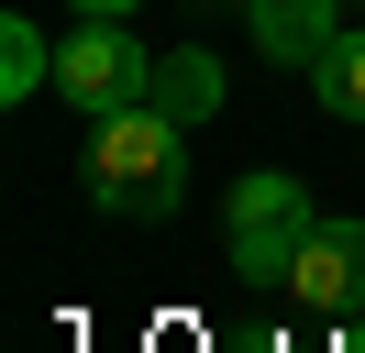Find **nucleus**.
I'll return each instance as SVG.
<instances>
[{
	"mask_svg": "<svg viewBox=\"0 0 365 353\" xmlns=\"http://www.w3.org/2000/svg\"><path fill=\"white\" fill-rule=\"evenodd\" d=\"M288 298L310 309V320L365 309V221H310V243L288 254Z\"/></svg>",
	"mask_w": 365,
	"mask_h": 353,
	"instance_id": "20e7f679",
	"label": "nucleus"
},
{
	"mask_svg": "<svg viewBox=\"0 0 365 353\" xmlns=\"http://www.w3.org/2000/svg\"><path fill=\"white\" fill-rule=\"evenodd\" d=\"M56 88H67L78 110H133V100H155V56L133 44V22H111V11H89L67 44H56Z\"/></svg>",
	"mask_w": 365,
	"mask_h": 353,
	"instance_id": "f03ea898",
	"label": "nucleus"
},
{
	"mask_svg": "<svg viewBox=\"0 0 365 353\" xmlns=\"http://www.w3.org/2000/svg\"><path fill=\"white\" fill-rule=\"evenodd\" d=\"M178 132L188 122H166L155 100L89 122V188H100L111 221H166V210H178V188H188V144H178Z\"/></svg>",
	"mask_w": 365,
	"mask_h": 353,
	"instance_id": "f257e3e1",
	"label": "nucleus"
},
{
	"mask_svg": "<svg viewBox=\"0 0 365 353\" xmlns=\"http://www.w3.org/2000/svg\"><path fill=\"white\" fill-rule=\"evenodd\" d=\"M155 110L166 122H210V110H222V66L210 56H166L155 66Z\"/></svg>",
	"mask_w": 365,
	"mask_h": 353,
	"instance_id": "423d86ee",
	"label": "nucleus"
},
{
	"mask_svg": "<svg viewBox=\"0 0 365 353\" xmlns=\"http://www.w3.org/2000/svg\"><path fill=\"white\" fill-rule=\"evenodd\" d=\"M310 78H321V100H332L343 122H365V33H332V56H321Z\"/></svg>",
	"mask_w": 365,
	"mask_h": 353,
	"instance_id": "6e6552de",
	"label": "nucleus"
},
{
	"mask_svg": "<svg viewBox=\"0 0 365 353\" xmlns=\"http://www.w3.org/2000/svg\"><path fill=\"white\" fill-rule=\"evenodd\" d=\"M255 44L277 66H321L332 56V0H255Z\"/></svg>",
	"mask_w": 365,
	"mask_h": 353,
	"instance_id": "39448f33",
	"label": "nucleus"
},
{
	"mask_svg": "<svg viewBox=\"0 0 365 353\" xmlns=\"http://www.w3.org/2000/svg\"><path fill=\"white\" fill-rule=\"evenodd\" d=\"M45 78H56V44L34 22H0V100H34Z\"/></svg>",
	"mask_w": 365,
	"mask_h": 353,
	"instance_id": "0eeeda50",
	"label": "nucleus"
},
{
	"mask_svg": "<svg viewBox=\"0 0 365 353\" xmlns=\"http://www.w3.org/2000/svg\"><path fill=\"white\" fill-rule=\"evenodd\" d=\"M78 11H111V22H122V11H133V0H78Z\"/></svg>",
	"mask_w": 365,
	"mask_h": 353,
	"instance_id": "1a4fd4ad",
	"label": "nucleus"
},
{
	"mask_svg": "<svg viewBox=\"0 0 365 353\" xmlns=\"http://www.w3.org/2000/svg\"><path fill=\"white\" fill-rule=\"evenodd\" d=\"M310 188H299V176H244V188H232V265H244V276H288V254L299 243H310Z\"/></svg>",
	"mask_w": 365,
	"mask_h": 353,
	"instance_id": "7ed1b4c3",
	"label": "nucleus"
}]
</instances>
